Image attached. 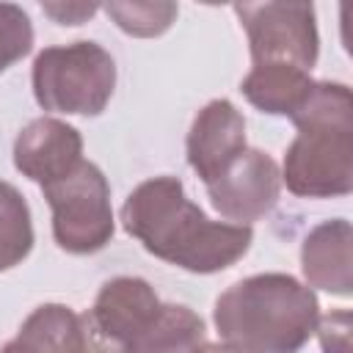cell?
<instances>
[{
    "mask_svg": "<svg viewBox=\"0 0 353 353\" xmlns=\"http://www.w3.org/2000/svg\"><path fill=\"white\" fill-rule=\"evenodd\" d=\"M160 303L163 301L146 279L116 276L102 284L94 306L88 309V317L108 339H113L127 353V347L149 328Z\"/></svg>",
    "mask_w": 353,
    "mask_h": 353,
    "instance_id": "cell-10",
    "label": "cell"
},
{
    "mask_svg": "<svg viewBox=\"0 0 353 353\" xmlns=\"http://www.w3.org/2000/svg\"><path fill=\"white\" fill-rule=\"evenodd\" d=\"M33 248V223L25 196L0 179V273L19 265Z\"/></svg>",
    "mask_w": 353,
    "mask_h": 353,
    "instance_id": "cell-15",
    "label": "cell"
},
{
    "mask_svg": "<svg viewBox=\"0 0 353 353\" xmlns=\"http://www.w3.org/2000/svg\"><path fill=\"white\" fill-rule=\"evenodd\" d=\"M33 47V25L30 17L14 6V3H0V74L25 58Z\"/></svg>",
    "mask_w": 353,
    "mask_h": 353,
    "instance_id": "cell-17",
    "label": "cell"
},
{
    "mask_svg": "<svg viewBox=\"0 0 353 353\" xmlns=\"http://www.w3.org/2000/svg\"><path fill=\"white\" fill-rule=\"evenodd\" d=\"M226 345L251 353H298L314 334L320 303L290 273H256L223 290L212 309Z\"/></svg>",
    "mask_w": 353,
    "mask_h": 353,
    "instance_id": "cell-2",
    "label": "cell"
},
{
    "mask_svg": "<svg viewBox=\"0 0 353 353\" xmlns=\"http://www.w3.org/2000/svg\"><path fill=\"white\" fill-rule=\"evenodd\" d=\"M99 8L97 3H41V11L58 25H83Z\"/></svg>",
    "mask_w": 353,
    "mask_h": 353,
    "instance_id": "cell-19",
    "label": "cell"
},
{
    "mask_svg": "<svg viewBox=\"0 0 353 353\" xmlns=\"http://www.w3.org/2000/svg\"><path fill=\"white\" fill-rule=\"evenodd\" d=\"M83 160V135L52 116L33 119L14 141V165L41 188L66 176Z\"/></svg>",
    "mask_w": 353,
    "mask_h": 353,
    "instance_id": "cell-9",
    "label": "cell"
},
{
    "mask_svg": "<svg viewBox=\"0 0 353 353\" xmlns=\"http://www.w3.org/2000/svg\"><path fill=\"white\" fill-rule=\"evenodd\" d=\"M196 353H251V350H243V347H234V345H226V342H212V345H201Z\"/></svg>",
    "mask_w": 353,
    "mask_h": 353,
    "instance_id": "cell-20",
    "label": "cell"
},
{
    "mask_svg": "<svg viewBox=\"0 0 353 353\" xmlns=\"http://www.w3.org/2000/svg\"><path fill=\"white\" fill-rule=\"evenodd\" d=\"M0 353H28V350H25L17 339H11V342H6V345H3V350H0Z\"/></svg>",
    "mask_w": 353,
    "mask_h": 353,
    "instance_id": "cell-21",
    "label": "cell"
},
{
    "mask_svg": "<svg viewBox=\"0 0 353 353\" xmlns=\"http://www.w3.org/2000/svg\"><path fill=\"white\" fill-rule=\"evenodd\" d=\"M245 149V119L229 99H212L196 113L185 152L190 168L204 185H210Z\"/></svg>",
    "mask_w": 353,
    "mask_h": 353,
    "instance_id": "cell-8",
    "label": "cell"
},
{
    "mask_svg": "<svg viewBox=\"0 0 353 353\" xmlns=\"http://www.w3.org/2000/svg\"><path fill=\"white\" fill-rule=\"evenodd\" d=\"M102 11L116 22L119 30L138 39H152L165 33L179 14L176 3H165V0H132V3L113 0V3H105Z\"/></svg>",
    "mask_w": 353,
    "mask_h": 353,
    "instance_id": "cell-16",
    "label": "cell"
},
{
    "mask_svg": "<svg viewBox=\"0 0 353 353\" xmlns=\"http://www.w3.org/2000/svg\"><path fill=\"white\" fill-rule=\"evenodd\" d=\"M121 226L152 256L204 276L232 268L254 240L251 226L210 221L185 196L179 176L141 182L121 204Z\"/></svg>",
    "mask_w": 353,
    "mask_h": 353,
    "instance_id": "cell-1",
    "label": "cell"
},
{
    "mask_svg": "<svg viewBox=\"0 0 353 353\" xmlns=\"http://www.w3.org/2000/svg\"><path fill=\"white\" fill-rule=\"evenodd\" d=\"M52 210V237L69 254H97L102 251L113 232L110 185L99 165L80 160L66 176L41 188Z\"/></svg>",
    "mask_w": 353,
    "mask_h": 353,
    "instance_id": "cell-4",
    "label": "cell"
},
{
    "mask_svg": "<svg viewBox=\"0 0 353 353\" xmlns=\"http://www.w3.org/2000/svg\"><path fill=\"white\" fill-rule=\"evenodd\" d=\"M317 336L323 353H350V312L336 309L317 320Z\"/></svg>",
    "mask_w": 353,
    "mask_h": 353,
    "instance_id": "cell-18",
    "label": "cell"
},
{
    "mask_svg": "<svg viewBox=\"0 0 353 353\" xmlns=\"http://www.w3.org/2000/svg\"><path fill=\"white\" fill-rule=\"evenodd\" d=\"M281 185L303 199H334L353 190V121L298 124L284 152Z\"/></svg>",
    "mask_w": 353,
    "mask_h": 353,
    "instance_id": "cell-5",
    "label": "cell"
},
{
    "mask_svg": "<svg viewBox=\"0 0 353 353\" xmlns=\"http://www.w3.org/2000/svg\"><path fill=\"white\" fill-rule=\"evenodd\" d=\"M116 88V61L97 41L47 47L33 61V97L44 110L99 116Z\"/></svg>",
    "mask_w": 353,
    "mask_h": 353,
    "instance_id": "cell-3",
    "label": "cell"
},
{
    "mask_svg": "<svg viewBox=\"0 0 353 353\" xmlns=\"http://www.w3.org/2000/svg\"><path fill=\"white\" fill-rule=\"evenodd\" d=\"M204 345V320L182 303H160L149 328L127 353H196Z\"/></svg>",
    "mask_w": 353,
    "mask_h": 353,
    "instance_id": "cell-14",
    "label": "cell"
},
{
    "mask_svg": "<svg viewBox=\"0 0 353 353\" xmlns=\"http://www.w3.org/2000/svg\"><path fill=\"white\" fill-rule=\"evenodd\" d=\"M207 196L226 223L251 226L279 204L281 171L270 154L245 149L207 185Z\"/></svg>",
    "mask_w": 353,
    "mask_h": 353,
    "instance_id": "cell-7",
    "label": "cell"
},
{
    "mask_svg": "<svg viewBox=\"0 0 353 353\" xmlns=\"http://www.w3.org/2000/svg\"><path fill=\"white\" fill-rule=\"evenodd\" d=\"M248 36L251 61L290 63L312 72L320 55V36L312 3H234Z\"/></svg>",
    "mask_w": 353,
    "mask_h": 353,
    "instance_id": "cell-6",
    "label": "cell"
},
{
    "mask_svg": "<svg viewBox=\"0 0 353 353\" xmlns=\"http://www.w3.org/2000/svg\"><path fill=\"white\" fill-rule=\"evenodd\" d=\"M350 240H353V229L350 221L345 218L323 221L303 237L301 270L306 287H317L339 298H347L353 292Z\"/></svg>",
    "mask_w": 353,
    "mask_h": 353,
    "instance_id": "cell-11",
    "label": "cell"
},
{
    "mask_svg": "<svg viewBox=\"0 0 353 353\" xmlns=\"http://www.w3.org/2000/svg\"><path fill=\"white\" fill-rule=\"evenodd\" d=\"M14 339L28 353H85V317L66 303H41Z\"/></svg>",
    "mask_w": 353,
    "mask_h": 353,
    "instance_id": "cell-13",
    "label": "cell"
},
{
    "mask_svg": "<svg viewBox=\"0 0 353 353\" xmlns=\"http://www.w3.org/2000/svg\"><path fill=\"white\" fill-rule=\"evenodd\" d=\"M314 80L309 72L290 63H256L240 83L243 97L262 113L292 116L312 91Z\"/></svg>",
    "mask_w": 353,
    "mask_h": 353,
    "instance_id": "cell-12",
    "label": "cell"
}]
</instances>
